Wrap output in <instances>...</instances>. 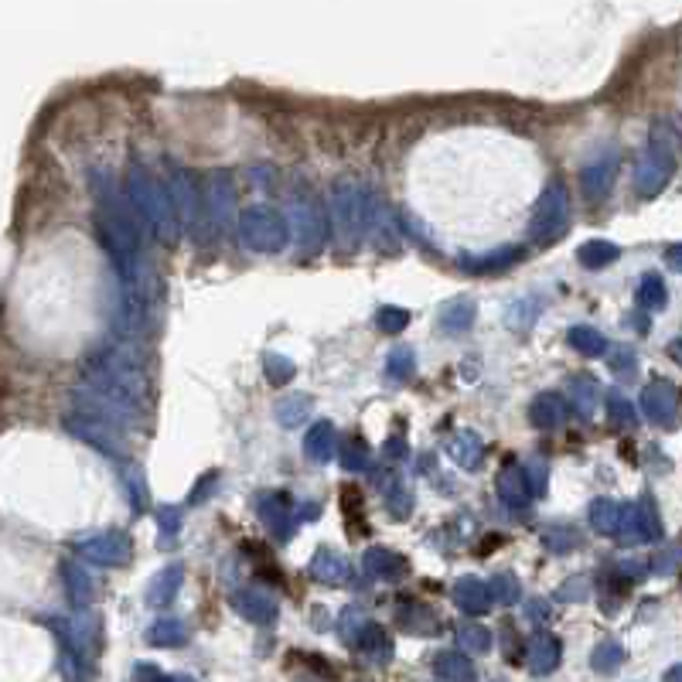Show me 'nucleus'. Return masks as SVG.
Masks as SVG:
<instances>
[{"label":"nucleus","mask_w":682,"mask_h":682,"mask_svg":"<svg viewBox=\"0 0 682 682\" xmlns=\"http://www.w3.org/2000/svg\"><path fill=\"white\" fill-rule=\"evenodd\" d=\"M676 144L662 127L652 130L648 137L642 157H638V168H635V191L638 198H655L669 188L672 174H676Z\"/></svg>","instance_id":"6"},{"label":"nucleus","mask_w":682,"mask_h":682,"mask_svg":"<svg viewBox=\"0 0 682 682\" xmlns=\"http://www.w3.org/2000/svg\"><path fill=\"white\" fill-rule=\"evenodd\" d=\"M665 682H682V665H672V669L665 672Z\"/></svg>","instance_id":"63"},{"label":"nucleus","mask_w":682,"mask_h":682,"mask_svg":"<svg viewBox=\"0 0 682 682\" xmlns=\"http://www.w3.org/2000/svg\"><path fill=\"white\" fill-rule=\"evenodd\" d=\"M539 311H543V301H536V297H522V301L509 304V311H505V324H509L512 331H526L536 324Z\"/></svg>","instance_id":"44"},{"label":"nucleus","mask_w":682,"mask_h":682,"mask_svg":"<svg viewBox=\"0 0 682 682\" xmlns=\"http://www.w3.org/2000/svg\"><path fill=\"white\" fill-rule=\"evenodd\" d=\"M587 577H573L560 587V601H587Z\"/></svg>","instance_id":"59"},{"label":"nucleus","mask_w":682,"mask_h":682,"mask_svg":"<svg viewBox=\"0 0 682 682\" xmlns=\"http://www.w3.org/2000/svg\"><path fill=\"white\" fill-rule=\"evenodd\" d=\"M488 590H492V601L495 604H519L522 601V584L515 573H495L492 580H488Z\"/></svg>","instance_id":"46"},{"label":"nucleus","mask_w":682,"mask_h":682,"mask_svg":"<svg viewBox=\"0 0 682 682\" xmlns=\"http://www.w3.org/2000/svg\"><path fill=\"white\" fill-rule=\"evenodd\" d=\"M567 341L573 352L587 355V359H604V355L611 352V341H607L597 328H590V324H573L567 331Z\"/></svg>","instance_id":"31"},{"label":"nucleus","mask_w":682,"mask_h":682,"mask_svg":"<svg viewBox=\"0 0 682 682\" xmlns=\"http://www.w3.org/2000/svg\"><path fill=\"white\" fill-rule=\"evenodd\" d=\"M526 474V485L532 495H546V478H550V468H546V461H529V468L522 471Z\"/></svg>","instance_id":"55"},{"label":"nucleus","mask_w":682,"mask_h":682,"mask_svg":"<svg viewBox=\"0 0 682 682\" xmlns=\"http://www.w3.org/2000/svg\"><path fill=\"white\" fill-rule=\"evenodd\" d=\"M529 420L536 430H556L567 423V399L560 393H539L529 406Z\"/></svg>","instance_id":"24"},{"label":"nucleus","mask_w":682,"mask_h":682,"mask_svg":"<svg viewBox=\"0 0 682 682\" xmlns=\"http://www.w3.org/2000/svg\"><path fill=\"white\" fill-rule=\"evenodd\" d=\"M457 642H461L464 652L485 655L488 648H492V631H488L485 625H461L457 628Z\"/></svg>","instance_id":"48"},{"label":"nucleus","mask_w":682,"mask_h":682,"mask_svg":"<svg viewBox=\"0 0 682 682\" xmlns=\"http://www.w3.org/2000/svg\"><path fill=\"white\" fill-rule=\"evenodd\" d=\"M560 659H563L560 638L550 635V631H536L529 642V669L536 672V676H550L556 665H560Z\"/></svg>","instance_id":"22"},{"label":"nucleus","mask_w":682,"mask_h":682,"mask_svg":"<svg viewBox=\"0 0 682 682\" xmlns=\"http://www.w3.org/2000/svg\"><path fill=\"white\" fill-rule=\"evenodd\" d=\"M123 492H127L133 512H144V502H147V485H144V474L137 468H127L123 471Z\"/></svg>","instance_id":"53"},{"label":"nucleus","mask_w":682,"mask_h":682,"mask_svg":"<svg viewBox=\"0 0 682 682\" xmlns=\"http://www.w3.org/2000/svg\"><path fill=\"white\" fill-rule=\"evenodd\" d=\"M89 188H93V202H96V212H93L96 239L103 243L106 256L113 260L123 284L120 321L123 328L133 331L144 324V314H147V270H144V249H140L137 215L127 209V202H123L110 171L89 174Z\"/></svg>","instance_id":"1"},{"label":"nucleus","mask_w":682,"mask_h":682,"mask_svg":"<svg viewBox=\"0 0 682 682\" xmlns=\"http://www.w3.org/2000/svg\"><path fill=\"white\" fill-rule=\"evenodd\" d=\"M662 539V515L655 509L652 495H642L638 502L625 505V522H621L618 543L625 546H645Z\"/></svg>","instance_id":"10"},{"label":"nucleus","mask_w":682,"mask_h":682,"mask_svg":"<svg viewBox=\"0 0 682 682\" xmlns=\"http://www.w3.org/2000/svg\"><path fill=\"white\" fill-rule=\"evenodd\" d=\"M567 399L577 410V417L590 420L597 413V406H601V382L594 376H573L567 382Z\"/></svg>","instance_id":"27"},{"label":"nucleus","mask_w":682,"mask_h":682,"mask_svg":"<svg viewBox=\"0 0 682 682\" xmlns=\"http://www.w3.org/2000/svg\"><path fill=\"white\" fill-rule=\"evenodd\" d=\"M515 260H522V246H498L492 253H464L461 270L474 273V277H488V273L509 270V266H515Z\"/></svg>","instance_id":"19"},{"label":"nucleus","mask_w":682,"mask_h":682,"mask_svg":"<svg viewBox=\"0 0 682 682\" xmlns=\"http://www.w3.org/2000/svg\"><path fill=\"white\" fill-rule=\"evenodd\" d=\"M290 236L301 253H318L324 243V215L321 205L311 195H294L290 198Z\"/></svg>","instance_id":"12"},{"label":"nucleus","mask_w":682,"mask_h":682,"mask_svg":"<svg viewBox=\"0 0 682 682\" xmlns=\"http://www.w3.org/2000/svg\"><path fill=\"white\" fill-rule=\"evenodd\" d=\"M127 191L137 215L144 219V226L154 232L161 243H174L178 236V215H174L171 195L164 191V185L157 181V174L147 164L133 161L127 171Z\"/></svg>","instance_id":"4"},{"label":"nucleus","mask_w":682,"mask_h":682,"mask_svg":"<svg viewBox=\"0 0 682 682\" xmlns=\"http://www.w3.org/2000/svg\"><path fill=\"white\" fill-rule=\"evenodd\" d=\"M577 260L587 270H604V266L621 260V246L611 243V239H587L584 246L577 249Z\"/></svg>","instance_id":"35"},{"label":"nucleus","mask_w":682,"mask_h":682,"mask_svg":"<svg viewBox=\"0 0 682 682\" xmlns=\"http://www.w3.org/2000/svg\"><path fill=\"white\" fill-rule=\"evenodd\" d=\"M362 625H365V618L359 611H355V607H348L345 614H341V638H345L348 645H355V638H359V631H362Z\"/></svg>","instance_id":"57"},{"label":"nucleus","mask_w":682,"mask_h":682,"mask_svg":"<svg viewBox=\"0 0 682 682\" xmlns=\"http://www.w3.org/2000/svg\"><path fill=\"white\" fill-rule=\"evenodd\" d=\"M215 481H219V471H209V474H205V478L198 481V488H195V492H191L188 502L195 505V502H202L205 495H212V492H215Z\"/></svg>","instance_id":"60"},{"label":"nucleus","mask_w":682,"mask_h":682,"mask_svg":"<svg viewBox=\"0 0 682 682\" xmlns=\"http://www.w3.org/2000/svg\"><path fill=\"white\" fill-rule=\"evenodd\" d=\"M185 638H188V628L181 625L178 618H161L147 628V645H154V648H174L185 642Z\"/></svg>","instance_id":"41"},{"label":"nucleus","mask_w":682,"mask_h":682,"mask_svg":"<svg viewBox=\"0 0 682 682\" xmlns=\"http://www.w3.org/2000/svg\"><path fill=\"white\" fill-rule=\"evenodd\" d=\"M611 369L618 372V376H635V372H638V355H635V348L621 345L618 352L611 355Z\"/></svg>","instance_id":"56"},{"label":"nucleus","mask_w":682,"mask_h":682,"mask_svg":"<svg viewBox=\"0 0 682 682\" xmlns=\"http://www.w3.org/2000/svg\"><path fill=\"white\" fill-rule=\"evenodd\" d=\"M638 406H642L645 420L659 430H676L679 427V389L665 379L648 382L638 396Z\"/></svg>","instance_id":"14"},{"label":"nucleus","mask_w":682,"mask_h":682,"mask_svg":"<svg viewBox=\"0 0 682 682\" xmlns=\"http://www.w3.org/2000/svg\"><path fill=\"white\" fill-rule=\"evenodd\" d=\"M229 604L236 607V614H243L246 621H253V625H273V621H277V614H280L277 601H273V597L266 594V590H260V587L236 590V594L229 597Z\"/></svg>","instance_id":"17"},{"label":"nucleus","mask_w":682,"mask_h":682,"mask_svg":"<svg viewBox=\"0 0 682 682\" xmlns=\"http://www.w3.org/2000/svg\"><path fill=\"white\" fill-rule=\"evenodd\" d=\"M256 515L263 519V526L270 529L273 539L287 543L294 536V502L287 492H266L256 498Z\"/></svg>","instance_id":"16"},{"label":"nucleus","mask_w":682,"mask_h":682,"mask_svg":"<svg viewBox=\"0 0 682 682\" xmlns=\"http://www.w3.org/2000/svg\"><path fill=\"white\" fill-rule=\"evenodd\" d=\"M382 495H386V505H389V512L396 515V519H406L413 509V495H410V488L403 485V478H386L382 481Z\"/></svg>","instance_id":"45"},{"label":"nucleus","mask_w":682,"mask_h":682,"mask_svg":"<svg viewBox=\"0 0 682 682\" xmlns=\"http://www.w3.org/2000/svg\"><path fill=\"white\" fill-rule=\"evenodd\" d=\"M434 672L440 682H478V672L468 655L461 652H440L434 659Z\"/></svg>","instance_id":"32"},{"label":"nucleus","mask_w":682,"mask_h":682,"mask_svg":"<svg viewBox=\"0 0 682 682\" xmlns=\"http://www.w3.org/2000/svg\"><path fill=\"white\" fill-rule=\"evenodd\" d=\"M76 553L82 560L96 563V567H123L130 560L133 546L130 536L123 529H103V532H89L76 543Z\"/></svg>","instance_id":"11"},{"label":"nucleus","mask_w":682,"mask_h":682,"mask_svg":"<svg viewBox=\"0 0 682 682\" xmlns=\"http://www.w3.org/2000/svg\"><path fill=\"white\" fill-rule=\"evenodd\" d=\"M62 577H65V590H69V601L76 607H89V601H93V577L86 573V567L82 563H62Z\"/></svg>","instance_id":"37"},{"label":"nucleus","mask_w":682,"mask_h":682,"mask_svg":"<svg viewBox=\"0 0 682 682\" xmlns=\"http://www.w3.org/2000/svg\"><path fill=\"white\" fill-rule=\"evenodd\" d=\"M82 382L89 396L103 403L127 430H140V423L151 413V372L147 359L127 341L96 352L82 365Z\"/></svg>","instance_id":"2"},{"label":"nucleus","mask_w":682,"mask_h":682,"mask_svg":"<svg viewBox=\"0 0 682 682\" xmlns=\"http://www.w3.org/2000/svg\"><path fill=\"white\" fill-rule=\"evenodd\" d=\"M495 492H498V502L505 505V509L512 512H526L529 509V485H526V474L519 468H502L498 471V481H495Z\"/></svg>","instance_id":"21"},{"label":"nucleus","mask_w":682,"mask_h":682,"mask_svg":"<svg viewBox=\"0 0 682 682\" xmlns=\"http://www.w3.org/2000/svg\"><path fill=\"white\" fill-rule=\"evenodd\" d=\"M154 519H157V529H161V543L164 546H171L174 543V536L181 532V509L178 505H161V509L154 512Z\"/></svg>","instance_id":"52"},{"label":"nucleus","mask_w":682,"mask_h":682,"mask_svg":"<svg viewBox=\"0 0 682 682\" xmlns=\"http://www.w3.org/2000/svg\"><path fill=\"white\" fill-rule=\"evenodd\" d=\"M665 263H669L672 270H679V273H682V243L665 246Z\"/></svg>","instance_id":"61"},{"label":"nucleus","mask_w":682,"mask_h":682,"mask_svg":"<svg viewBox=\"0 0 682 682\" xmlns=\"http://www.w3.org/2000/svg\"><path fill=\"white\" fill-rule=\"evenodd\" d=\"M625 505L628 502H614V498H594V502H590V509H587L590 529H594L597 536L618 539L621 522H625Z\"/></svg>","instance_id":"20"},{"label":"nucleus","mask_w":682,"mask_h":682,"mask_svg":"<svg viewBox=\"0 0 682 682\" xmlns=\"http://www.w3.org/2000/svg\"><path fill=\"white\" fill-rule=\"evenodd\" d=\"M567 226H570V191L563 181L553 178L543 188V195L536 198V209H532V219H529V236L532 243L550 246L567 232Z\"/></svg>","instance_id":"8"},{"label":"nucleus","mask_w":682,"mask_h":682,"mask_svg":"<svg viewBox=\"0 0 682 682\" xmlns=\"http://www.w3.org/2000/svg\"><path fill=\"white\" fill-rule=\"evenodd\" d=\"M181 580H185V567L181 563H171L161 573H154V580L147 584V604L151 607H168L181 590Z\"/></svg>","instance_id":"29"},{"label":"nucleus","mask_w":682,"mask_h":682,"mask_svg":"<svg viewBox=\"0 0 682 682\" xmlns=\"http://www.w3.org/2000/svg\"><path fill=\"white\" fill-rule=\"evenodd\" d=\"M290 239L287 219L270 205H249L239 212V243L253 253H280Z\"/></svg>","instance_id":"7"},{"label":"nucleus","mask_w":682,"mask_h":682,"mask_svg":"<svg viewBox=\"0 0 682 682\" xmlns=\"http://www.w3.org/2000/svg\"><path fill=\"white\" fill-rule=\"evenodd\" d=\"M399 618H403L406 631H427V635H434V631H437L434 614H430L427 607H420V604H406L403 611H399Z\"/></svg>","instance_id":"51"},{"label":"nucleus","mask_w":682,"mask_h":682,"mask_svg":"<svg viewBox=\"0 0 682 682\" xmlns=\"http://www.w3.org/2000/svg\"><path fill=\"white\" fill-rule=\"evenodd\" d=\"M362 567L376 580H399L406 573V560L399 553L386 550V546H372V550H365V556H362Z\"/></svg>","instance_id":"28"},{"label":"nucleus","mask_w":682,"mask_h":682,"mask_svg":"<svg viewBox=\"0 0 682 682\" xmlns=\"http://www.w3.org/2000/svg\"><path fill=\"white\" fill-rule=\"evenodd\" d=\"M338 461H341V468H345L348 474H362V471L372 468V454H369V447H365L359 437L345 440V444L338 447Z\"/></svg>","instance_id":"42"},{"label":"nucleus","mask_w":682,"mask_h":682,"mask_svg":"<svg viewBox=\"0 0 682 682\" xmlns=\"http://www.w3.org/2000/svg\"><path fill=\"white\" fill-rule=\"evenodd\" d=\"M618 168H621L618 147H604L601 154H594L584 168H580V188H584L590 205H601L604 198L611 195L614 181H618Z\"/></svg>","instance_id":"13"},{"label":"nucleus","mask_w":682,"mask_h":682,"mask_svg":"<svg viewBox=\"0 0 682 682\" xmlns=\"http://www.w3.org/2000/svg\"><path fill=\"white\" fill-rule=\"evenodd\" d=\"M635 301H638V307H642L645 314H655V311H662V307L669 304V287H665L662 273L648 270L645 277L638 280Z\"/></svg>","instance_id":"33"},{"label":"nucleus","mask_w":682,"mask_h":682,"mask_svg":"<svg viewBox=\"0 0 682 682\" xmlns=\"http://www.w3.org/2000/svg\"><path fill=\"white\" fill-rule=\"evenodd\" d=\"M171 205L181 226L191 229L198 222V188L185 168H171Z\"/></svg>","instance_id":"18"},{"label":"nucleus","mask_w":682,"mask_h":682,"mask_svg":"<svg viewBox=\"0 0 682 682\" xmlns=\"http://www.w3.org/2000/svg\"><path fill=\"white\" fill-rule=\"evenodd\" d=\"M137 682H195L191 676H164L157 665H137Z\"/></svg>","instance_id":"58"},{"label":"nucleus","mask_w":682,"mask_h":682,"mask_svg":"<svg viewBox=\"0 0 682 682\" xmlns=\"http://www.w3.org/2000/svg\"><path fill=\"white\" fill-rule=\"evenodd\" d=\"M406 324H410V311H406V307L386 304L376 311V328L382 331V335H399Z\"/></svg>","instance_id":"50"},{"label":"nucleus","mask_w":682,"mask_h":682,"mask_svg":"<svg viewBox=\"0 0 682 682\" xmlns=\"http://www.w3.org/2000/svg\"><path fill=\"white\" fill-rule=\"evenodd\" d=\"M454 604L461 607L464 614H485L488 607H492V590H488L485 580H478V577H461V580H454Z\"/></svg>","instance_id":"25"},{"label":"nucleus","mask_w":682,"mask_h":682,"mask_svg":"<svg viewBox=\"0 0 682 682\" xmlns=\"http://www.w3.org/2000/svg\"><path fill=\"white\" fill-rule=\"evenodd\" d=\"M311 573L321 580V584H345V580L352 577V563H348L338 550H328V546H324V550L314 553Z\"/></svg>","instance_id":"30"},{"label":"nucleus","mask_w":682,"mask_h":682,"mask_svg":"<svg viewBox=\"0 0 682 682\" xmlns=\"http://www.w3.org/2000/svg\"><path fill=\"white\" fill-rule=\"evenodd\" d=\"M417 372V352L410 345H396L386 359V382L389 386H406Z\"/></svg>","instance_id":"39"},{"label":"nucleus","mask_w":682,"mask_h":682,"mask_svg":"<svg viewBox=\"0 0 682 682\" xmlns=\"http://www.w3.org/2000/svg\"><path fill=\"white\" fill-rule=\"evenodd\" d=\"M621 662H625V648H621L618 642H601L590 652V669L594 672H601V676H611V672H618L621 669Z\"/></svg>","instance_id":"43"},{"label":"nucleus","mask_w":682,"mask_h":682,"mask_svg":"<svg viewBox=\"0 0 682 682\" xmlns=\"http://www.w3.org/2000/svg\"><path fill=\"white\" fill-rule=\"evenodd\" d=\"M679 563H682V546L676 543V546H665L662 553H655V560H652V567H648V570L662 573V577H665V573H676Z\"/></svg>","instance_id":"54"},{"label":"nucleus","mask_w":682,"mask_h":682,"mask_svg":"<svg viewBox=\"0 0 682 682\" xmlns=\"http://www.w3.org/2000/svg\"><path fill=\"white\" fill-rule=\"evenodd\" d=\"M263 372H266V379H270L273 386H287V382L297 376V365L290 362L287 355L263 352Z\"/></svg>","instance_id":"47"},{"label":"nucleus","mask_w":682,"mask_h":682,"mask_svg":"<svg viewBox=\"0 0 682 682\" xmlns=\"http://www.w3.org/2000/svg\"><path fill=\"white\" fill-rule=\"evenodd\" d=\"M365 236H369L372 249H379L382 256H393L403 246L396 215L376 191H365Z\"/></svg>","instance_id":"9"},{"label":"nucleus","mask_w":682,"mask_h":682,"mask_svg":"<svg viewBox=\"0 0 682 682\" xmlns=\"http://www.w3.org/2000/svg\"><path fill=\"white\" fill-rule=\"evenodd\" d=\"M604 410H607V420L614 423V427H638V410H635V403L621 393V389H607L604 393Z\"/></svg>","instance_id":"40"},{"label":"nucleus","mask_w":682,"mask_h":682,"mask_svg":"<svg viewBox=\"0 0 682 682\" xmlns=\"http://www.w3.org/2000/svg\"><path fill=\"white\" fill-rule=\"evenodd\" d=\"M481 457H485V444H481V437L471 434V430H464V434H457L451 440V461L461 471H478Z\"/></svg>","instance_id":"34"},{"label":"nucleus","mask_w":682,"mask_h":682,"mask_svg":"<svg viewBox=\"0 0 682 682\" xmlns=\"http://www.w3.org/2000/svg\"><path fill=\"white\" fill-rule=\"evenodd\" d=\"M65 430L72 437L86 440L89 447H96L99 454L113 457V461H123L127 457V423H120L106 410L103 403H96L89 393L76 396V406L65 417Z\"/></svg>","instance_id":"3"},{"label":"nucleus","mask_w":682,"mask_h":682,"mask_svg":"<svg viewBox=\"0 0 682 682\" xmlns=\"http://www.w3.org/2000/svg\"><path fill=\"white\" fill-rule=\"evenodd\" d=\"M273 417H277L280 427H287V430L301 427V423H307V417H311V396L290 393L284 399H277V406H273Z\"/></svg>","instance_id":"38"},{"label":"nucleus","mask_w":682,"mask_h":682,"mask_svg":"<svg viewBox=\"0 0 682 682\" xmlns=\"http://www.w3.org/2000/svg\"><path fill=\"white\" fill-rule=\"evenodd\" d=\"M331 236H335L338 253H355L365 236V191L348 181H338L331 188Z\"/></svg>","instance_id":"5"},{"label":"nucleus","mask_w":682,"mask_h":682,"mask_svg":"<svg viewBox=\"0 0 682 682\" xmlns=\"http://www.w3.org/2000/svg\"><path fill=\"white\" fill-rule=\"evenodd\" d=\"M304 454H307V461H314V464L335 461V457H338V434H335V423H328V420H318V423H314V427L307 430V437H304Z\"/></svg>","instance_id":"23"},{"label":"nucleus","mask_w":682,"mask_h":682,"mask_svg":"<svg viewBox=\"0 0 682 682\" xmlns=\"http://www.w3.org/2000/svg\"><path fill=\"white\" fill-rule=\"evenodd\" d=\"M526 614H529L532 621H546L550 607H546V601H529V604H526Z\"/></svg>","instance_id":"62"},{"label":"nucleus","mask_w":682,"mask_h":682,"mask_svg":"<svg viewBox=\"0 0 682 682\" xmlns=\"http://www.w3.org/2000/svg\"><path fill=\"white\" fill-rule=\"evenodd\" d=\"M474 318H478V307H474L471 297H454L440 307V331L444 335H468L474 328Z\"/></svg>","instance_id":"26"},{"label":"nucleus","mask_w":682,"mask_h":682,"mask_svg":"<svg viewBox=\"0 0 682 682\" xmlns=\"http://www.w3.org/2000/svg\"><path fill=\"white\" fill-rule=\"evenodd\" d=\"M205 212L209 222L219 232H226L236 219V188H232V174L229 171H212L205 181Z\"/></svg>","instance_id":"15"},{"label":"nucleus","mask_w":682,"mask_h":682,"mask_svg":"<svg viewBox=\"0 0 682 682\" xmlns=\"http://www.w3.org/2000/svg\"><path fill=\"white\" fill-rule=\"evenodd\" d=\"M543 546L550 553L556 556H563V553H573L580 546V536H577V529H570V526H553V529H546L543 532Z\"/></svg>","instance_id":"49"},{"label":"nucleus","mask_w":682,"mask_h":682,"mask_svg":"<svg viewBox=\"0 0 682 682\" xmlns=\"http://www.w3.org/2000/svg\"><path fill=\"white\" fill-rule=\"evenodd\" d=\"M355 648H359L365 659H372V662H389V655H393V642H389V635L379 625H372V621H365L362 625L359 638H355Z\"/></svg>","instance_id":"36"}]
</instances>
